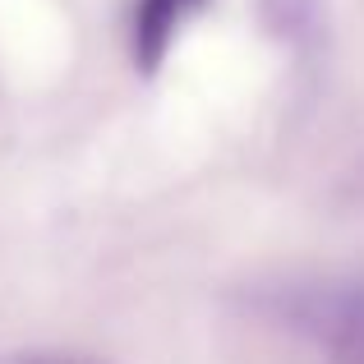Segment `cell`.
<instances>
[{
	"label": "cell",
	"mask_w": 364,
	"mask_h": 364,
	"mask_svg": "<svg viewBox=\"0 0 364 364\" xmlns=\"http://www.w3.org/2000/svg\"><path fill=\"white\" fill-rule=\"evenodd\" d=\"M277 318L332 364H364V286H295L277 295Z\"/></svg>",
	"instance_id": "obj_1"
},
{
	"label": "cell",
	"mask_w": 364,
	"mask_h": 364,
	"mask_svg": "<svg viewBox=\"0 0 364 364\" xmlns=\"http://www.w3.org/2000/svg\"><path fill=\"white\" fill-rule=\"evenodd\" d=\"M203 9V0H139L134 5V23H129V51L134 65L143 74H157L166 60L171 42L180 37V28Z\"/></svg>",
	"instance_id": "obj_2"
},
{
	"label": "cell",
	"mask_w": 364,
	"mask_h": 364,
	"mask_svg": "<svg viewBox=\"0 0 364 364\" xmlns=\"http://www.w3.org/2000/svg\"><path fill=\"white\" fill-rule=\"evenodd\" d=\"M9 364H97V360H74V355H23Z\"/></svg>",
	"instance_id": "obj_3"
}]
</instances>
